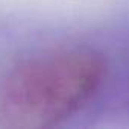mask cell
I'll return each instance as SVG.
<instances>
[{"label": "cell", "instance_id": "obj_1", "mask_svg": "<svg viewBox=\"0 0 129 129\" xmlns=\"http://www.w3.org/2000/svg\"><path fill=\"white\" fill-rule=\"evenodd\" d=\"M106 61L87 46L38 50L17 62L0 87V118L12 127H52L100 91Z\"/></svg>", "mask_w": 129, "mask_h": 129}]
</instances>
